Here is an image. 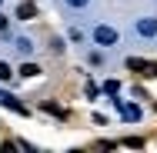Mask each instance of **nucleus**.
Wrapping results in <instances>:
<instances>
[{
  "instance_id": "obj_1",
  "label": "nucleus",
  "mask_w": 157,
  "mask_h": 153,
  "mask_svg": "<svg viewBox=\"0 0 157 153\" xmlns=\"http://www.w3.org/2000/svg\"><path fill=\"white\" fill-rule=\"evenodd\" d=\"M94 40L100 43V47H114V43H117V30H114V27H97Z\"/></svg>"
},
{
  "instance_id": "obj_2",
  "label": "nucleus",
  "mask_w": 157,
  "mask_h": 153,
  "mask_svg": "<svg viewBox=\"0 0 157 153\" xmlns=\"http://www.w3.org/2000/svg\"><path fill=\"white\" fill-rule=\"evenodd\" d=\"M0 100H3V107H10L13 113H20V117H27V107H24V103H17V97H10V93H0Z\"/></svg>"
},
{
  "instance_id": "obj_3",
  "label": "nucleus",
  "mask_w": 157,
  "mask_h": 153,
  "mask_svg": "<svg viewBox=\"0 0 157 153\" xmlns=\"http://www.w3.org/2000/svg\"><path fill=\"white\" fill-rule=\"evenodd\" d=\"M33 17H37V7H33V3H27V0H24V3L17 7V20H33Z\"/></svg>"
},
{
  "instance_id": "obj_4",
  "label": "nucleus",
  "mask_w": 157,
  "mask_h": 153,
  "mask_svg": "<svg viewBox=\"0 0 157 153\" xmlns=\"http://www.w3.org/2000/svg\"><path fill=\"white\" fill-rule=\"evenodd\" d=\"M137 30H140V37H154L157 33V20H140Z\"/></svg>"
},
{
  "instance_id": "obj_5",
  "label": "nucleus",
  "mask_w": 157,
  "mask_h": 153,
  "mask_svg": "<svg viewBox=\"0 0 157 153\" xmlns=\"http://www.w3.org/2000/svg\"><path fill=\"white\" fill-rule=\"evenodd\" d=\"M20 77H24V80H27V77H40V67H37V63H24V67H20Z\"/></svg>"
},
{
  "instance_id": "obj_6",
  "label": "nucleus",
  "mask_w": 157,
  "mask_h": 153,
  "mask_svg": "<svg viewBox=\"0 0 157 153\" xmlns=\"http://www.w3.org/2000/svg\"><path fill=\"white\" fill-rule=\"evenodd\" d=\"M10 77H13V70H10V63H3V60H0V83H7Z\"/></svg>"
},
{
  "instance_id": "obj_7",
  "label": "nucleus",
  "mask_w": 157,
  "mask_h": 153,
  "mask_svg": "<svg viewBox=\"0 0 157 153\" xmlns=\"http://www.w3.org/2000/svg\"><path fill=\"white\" fill-rule=\"evenodd\" d=\"M127 67H130V70H147V60H137V57H130V60H127Z\"/></svg>"
},
{
  "instance_id": "obj_8",
  "label": "nucleus",
  "mask_w": 157,
  "mask_h": 153,
  "mask_svg": "<svg viewBox=\"0 0 157 153\" xmlns=\"http://www.w3.org/2000/svg\"><path fill=\"white\" fill-rule=\"evenodd\" d=\"M124 113H127V120H140V110L137 107H124Z\"/></svg>"
},
{
  "instance_id": "obj_9",
  "label": "nucleus",
  "mask_w": 157,
  "mask_h": 153,
  "mask_svg": "<svg viewBox=\"0 0 157 153\" xmlns=\"http://www.w3.org/2000/svg\"><path fill=\"white\" fill-rule=\"evenodd\" d=\"M7 27H10V20H7L3 13H0V33H7Z\"/></svg>"
},
{
  "instance_id": "obj_10",
  "label": "nucleus",
  "mask_w": 157,
  "mask_h": 153,
  "mask_svg": "<svg viewBox=\"0 0 157 153\" xmlns=\"http://www.w3.org/2000/svg\"><path fill=\"white\" fill-rule=\"evenodd\" d=\"M70 7H87V0H67Z\"/></svg>"
},
{
  "instance_id": "obj_11",
  "label": "nucleus",
  "mask_w": 157,
  "mask_h": 153,
  "mask_svg": "<svg viewBox=\"0 0 157 153\" xmlns=\"http://www.w3.org/2000/svg\"><path fill=\"white\" fill-rule=\"evenodd\" d=\"M0 3H3V0H0Z\"/></svg>"
}]
</instances>
